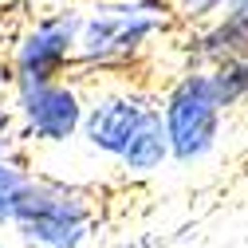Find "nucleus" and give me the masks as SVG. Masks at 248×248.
<instances>
[{
  "label": "nucleus",
  "mask_w": 248,
  "mask_h": 248,
  "mask_svg": "<svg viewBox=\"0 0 248 248\" xmlns=\"http://www.w3.org/2000/svg\"><path fill=\"white\" fill-rule=\"evenodd\" d=\"M170 28V0H103L79 12L75 79L130 71Z\"/></svg>",
  "instance_id": "nucleus-1"
},
{
  "label": "nucleus",
  "mask_w": 248,
  "mask_h": 248,
  "mask_svg": "<svg viewBox=\"0 0 248 248\" xmlns=\"http://www.w3.org/2000/svg\"><path fill=\"white\" fill-rule=\"evenodd\" d=\"M193 67H221L229 59L248 55V8H221L189 44Z\"/></svg>",
  "instance_id": "nucleus-7"
},
{
  "label": "nucleus",
  "mask_w": 248,
  "mask_h": 248,
  "mask_svg": "<svg viewBox=\"0 0 248 248\" xmlns=\"http://www.w3.org/2000/svg\"><path fill=\"white\" fill-rule=\"evenodd\" d=\"M28 177H32V166H28L20 154H12V158H0V229L8 225V217L20 201V189L28 185Z\"/></svg>",
  "instance_id": "nucleus-10"
},
{
  "label": "nucleus",
  "mask_w": 248,
  "mask_h": 248,
  "mask_svg": "<svg viewBox=\"0 0 248 248\" xmlns=\"http://www.w3.org/2000/svg\"><path fill=\"white\" fill-rule=\"evenodd\" d=\"M158 110L173 166H201L217 154L225 134V103L213 87L209 67L181 71L166 87V95H158Z\"/></svg>",
  "instance_id": "nucleus-3"
},
{
  "label": "nucleus",
  "mask_w": 248,
  "mask_h": 248,
  "mask_svg": "<svg viewBox=\"0 0 248 248\" xmlns=\"http://www.w3.org/2000/svg\"><path fill=\"white\" fill-rule=\"evenodd\" d=\"M0 248H8V244H4V240H0Z\"/></svg>",
  "instance_id": "nucleus-14"
},
{
  "label": "nucleus",
  "mask_w": 248,
  "mask_h": 248,
  "mask_svg": "<svg viewBox=\"0 0 248 248\" xmlns=\"http://www.w3.org/2000/svg\"><path fill=\"white\" fill-rule=\"evenodd\" d=\"M225 4H229V0H170V12L177 20H185V24H205V20H213L217 12H221Z\"/></svg>",
  "instance_id": "nucleus-11"
},
{
  "label": "nucleus",
  "mask_w": 248,
  "mask_h": 248,
  "mask_svg": "<svg viewBox=\"0 0 248 248\" xmlns=\"http://www.w3.org/2000/svg\"><path fill=\"white\" fill-rule=\"evenodd\" d=\"M8 107L16 118V142L36 150H67L79 138L87 91L75 75L51 83L8 87Z\"/></svg>",
  "instance_id": "nucleus-4"
},
{
  "label": "nucleus",
  "mask_w": 248,
  "mask_h": 248,
  "mask_svg": "<svg viewBox=\"0 0 248 248\" xmlns=\"http://www.w3.org/2000/svg\"><path fill=\"white\" fill-rule=\"evenodd\" d=\"M8 229L20 248H91L99 232V209L79 185L32 173L20 189Z\"/></svg>",
  "instance_id": "nucleus-2"
},
{
  "label": "nucleus",
  "mask_w": 248,
  "mask_h": 248,
  "mask_svg": "<svg viewBox=\"0 0 248 248\" xmlns=\"http://www.w3.org/2000/svg\"><path fill=\"white\" fill-rule=\"evenodd\" d=\"M209 75H213V87H217V95H221L225 110L248 103V55L229 59L221 67H209Z\"/></svg>",
  "instance_id": "nucleus-9"
},
{
  "label": "nucleus",
  "mask_w": 248,
  "mask_h": 248,
  "mask_svg": "<svg viewBox=\"0 0 248 248\" xmlns=\"http://www.w3.org/2000/svg\"><path fill=\"white\" fill-rule=\"evenodd\" d=\"M16 150H20V142H16V118H12L8 99L0 95V158H12Z\"/></svg>",
  "instance_id": "nucleus-12"
},
{
  "label": "nucleus",
  "mask_w": 248,
  "mask_h": 248,
  "mask_svg": "<svg viewBox=\"0 0 248 248\" xmlns=\"http://www.w3.org/2000/svg\"><path fill=\"white\" fill-rule=\"evenodd\" d=\"M166 162H170V142H166V126H162V110L154 107L142 118V126L134 130V138L126 142V150L118 154L114 166L122 170V177L142 181V177H154Z\"/></svg>",
  "instance_id": "nucleus-8"
},
{
  "label": "nucleus",
  "mask_w": 248,
  "mask_h": 248,
  "mask_svg": "<svg viewBox=\"0 0 248 248\" xmlns=\"http://www.w3.org/2000/svg\"><path fill=\"white\" fill-rule=\"evenodd\" d=\"M225 8H248V0H229Z\"/></svg>",
  "instance_id": "nucleus-13"
},
{
  "label": "nucleus",
  "mask_w": 248,
  "mask_h": 248,
  "mask_svg": "<svg viewBox=\"0 0 248 248\" xmlns=\"http://www.w3.org/2000/svg\"><path fill=\"white\" fill-rule=\"evenodd\" d=\"M0 83H8V79H4V75H0Z\"/></svg>",
  "instance_id": "nucleus-15"
},
{
  "label": "nucleus",
  "mask_w": 248,
  "mask_h": 248,
  "mask_svg": "<svg viewBox=\"0 0 248 248\" xmlns=\"http://www.w3.org/2000/svg\"><path fill=\"white\" fill-rule=\"evenodd\" d=\"M75 36H79V12H55L36 24H28L12 44L8 59V87L28 83H51L75 71Z\"/></svg>",
  "instance_id": "nucleus-6"
},
{
  "label": "nucleus",
  "mask_w": 248,
  "mask_h": 248,
  "mask_svg": "<svg viewBox=\"0 0 248 248\" xmlns=\"http://www.w3.org/2000/svg\"><path fill=\"white\" fill-rule=\"evenodd\" d=\"M158 107V95L134 83H107L95 95H87L83 122H79V138L87 154H95L103 162H118V154L126 150L134 130L142 126V118Z\"/></svg>",
  "instance_id": "nucleus-5"
}]
</instances>
